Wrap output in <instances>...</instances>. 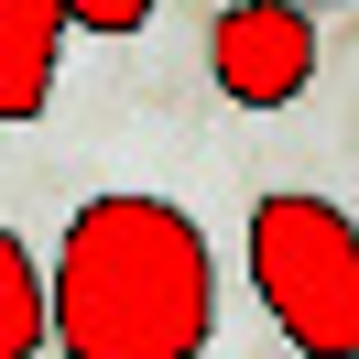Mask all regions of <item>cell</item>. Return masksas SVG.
<instances>
[{
  "label": "cell",
  "mask_w": 359,
  "mask_h": 359,
  "mask_svg": "<svg viewBox=\"0 0 359 359\" xmlns=\"http://www.w3.org/2000/svg\"><path fill=\"white\" fill-rule=\"evenodd\" d=\"M305 11H348V0H305Z\"/></svg>",
  "instance_id": "obj_7"
},
{
  "label": "cell",
  "mask_w": 359,
  "mask_h": 359,
  "mask_svg": "<svg viewBox=\"0 0 359 359\" xmlns=\"http://www.w3.org/2000/svg\"><path fill=\"white\" fill-rule=\"evenodd\" d=\"M66 44V0H0V120H44Z\"/></svg>",
  "instance_id": "obj_4"
},
{
  "label": "cell",
  "mask_w": 359,
  "mask_h": 359,
  "mask_svg": "<svg viewBox=\"0 0 359 359\" xmlns=\"http://www.w3.org/2000/svg\"><path fill=\"white\" fill-rule=\"evenodd\" d=\"M218 337V250L175 196H88L44 262V348L196 359Z\"/></svg>",
  "instance_id": "obj_1"
},
{
  "label": "cell",
  "mask_w": 359,
  "mask_h": 359,
  "mask_svg": "<svg viewBox=\"0 0 359 359\" xmlns=\"http://www.w3.org/2000/svg\"><path fill=\"white\" fill-rule=\"evenodd\" d=\"M163 0H66V33H142Z\"/></svg>",
  "instance_id": "obj_6"
},
{
  "label": "cell",
  "mask_w": 359,
  "mask_h": 359,
  "mask_svg": "<svg viewBox=\"0 0 359 359\" xmlns=\"http://www.w3.org/2000/svg\"><path fill=\"white\" fill-rule=\"evenodd\" d=\"M33 348H44V262L0 229V359H33Z\"/></svg>",
  "instance_id": "obj_5"
},
{
  "label": "cell",
  "mask_w": 359,
  "mask_h": 359,
  "mask_svg": "<svg viewBox=\"0 0 359 359\" xmlns=\"http://www.w3.org/2000/svg\"><path fill=\"white\" fill-rule=\"evenodd\" d=\"M207 76L229 109H294L316 76V11L305 0H229L207 22Z\"/></svg>",
  "instance_id": "obj_3"
},
{
  "label": "cell",
  "mask_w": 359,
  "mask_h": 359,
  "mask_svg": "<svg viewBox=\"0 0 359 359\" xmlns=\"http://www.w3.org/2000/svg\"><path fill=\"white\" fill-rule=\"evenodd\" d=\"M250 294L305 359H359V229L327 196L250 207Z\"/></svg>",
  "instance_id": "obj_2"
}]
</instances>
